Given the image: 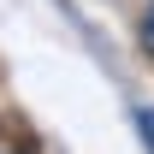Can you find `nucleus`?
<instances>
[{
	"mask_svg": "<svg viewBox=\"0 0 154 154\" xmlns=\"http://www.w3.org/2000/svg\"><path fill=\"white\" fill-rule=\"evenodd\" d=\"M136 48H142V54L154 59V0L142 6V18H136Z\"/></svg>",
	"mask_w": 154,
	"mask_h": 154,
	"instance_id": "obj_1",
	"label": "nucleus"
},
{
	"mask_svg": "<svg viewBox=\"0 0 154 154\" xmlns=\"http://www.w3.org/2000/svg\"><path fill=\"white\" fill-rule=\"evenodd\" d=\"M136 136H142V148L154 154V107H136Z\"/></svg>",
	"mask_w": 154,
	"mask_h": 154,
	"instance_id": "obj_2",
	"label": "nucleus"
}]
</instances>
